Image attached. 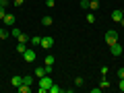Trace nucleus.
<instances>
[{
	"label": "nucleus",
	"instance_id": "30",
	"mask_svg": "<svg viewBox=\"0 0 124 93\" xmlns=\"http://www.w3.org/2000/svg\"><path fill=\"white\" fill-rule=\"evenodd\" d=\"M118 89H120V91H124V79H120V83H118Z\"/></svg>",
	"mask_w": 124,
	"mask_h": 93
},
{
	"label": "nucleus",
	"instance_id": "26",
	"mask_svg": "<svg viewBox=\"0 0 124 93\" xmlns=\"http://www.w3.org/2000/svg\"><path fill=\"white\" fill-rule=\"evenodd\" d=\"M46 6H48V8H54V6H56V0H46Z\"/></svg>",
	"mask_w": 124,
	"mask_h": 93
},
{
	"label": "nucleus",
	"instance_id": "32",
	"mask_svg": "<svg viewBox=\"0 0 124 93\" xmlns=\"http://www.w3.org/2000/svg\"><path fill=\"white\" fill-rule=\"evenodd\" d=\"M0 4H8V0H0Z\"/></svg>",
	"mask_w": 124,
	"mask_h": 93
},
{
	"label": "nucleus",
	"instance_id": "10",
	"mask_svg": "<svg viewBox=\"0 0 124 93\" xmlns=\"http://www.w3.org/2000/svg\"><path fill=\"white\" fill-rule=\"evenodd\" d=\"M97 8H99V0H89V10H93V13H95Z\"/></svg>",
	"mask_w": 124,
	"mask_h": 93
},
{
	"label": "nucleus",
	"instance_id": "15",
	"mask_svg": "<svg viewBox=\"0 0 124 93\" xmlns=\"http://www.w3.org/2000/svg\"><path fill=\"white\" fill-rule=\"evenodd\" d=\"M23 83V77H13V87H19Z\"/></svg>",
	"mask_w": 124,
	"mask_h": 93
},
{
	"label": "nucleus",
	"instance_id": "29",
	"mask_svg": "<svg viewBox=\"0 0 124 93\" xmlns=\"http://www.w3.org/2000/svg\"><path fill=\"white\" fill-rule=\"evenodd\" d=\"M101 91H103L101 87H93V89H91V93H101Z\"/></svg>",
	"mask_w": 124,
	"mask_h": 93
},
{
	"label": "nucleus",
	"instance_id": "16",
	"mask_svg": "<svg viewBox=\"0 0 124 93\" xmlns=\"http://www.w3.org/2000/svg\"><path fill=\"white\" fill-rule=\"evenodd\" d=\"M85 21H87V23H95V15H93V10H91V13H87Z\"/></svg>",
	"mask_w": 124,
	"mask_h": 93
},
{
	"label": "nucleus",
	"instance_id": "21",
	"mask_svg": "<svg viewBox=\"0 0 124 93\" xmlns=\"http://www.w3.org/2000/svg\"><path fill=\"white\" fill-rule=\"evenodd\" d=\"M6 6H8V4H0V19H4V15H6Z\"/></svg>",
	"mask_w": 124,
	"mask_h": 93
},
{
	"label": "nucleus",
	"instance_id": "11",
	"mask_svg": "<svg viewBox=\"0 0 124 93\" xmlns=\"http://www.w3.org/2000/svg\"><path fill=\"white\" fill-rule=\"evenodd\" d=\"M54 62H56V58H54L52 54H48V56H46V66H54Z\"/></svg>",
	"mask_w": 124,
	"mask_h": 93
},
{
	"label": "nucleus",
	"instance_id": "22",
	"mask_svg": "<svg viewBox=\"0 0 124 93\" xmlns=\"http://www.w3.org/2000/svg\"><path fill=\"white\" fill-rule=\"evenodd\" d=\"M79 6H81L83 10H87V8H89V0H81V2H79Z\"/></svg>",
	"mask_w": 124,
	"mask_h": 93
},
{
	"label": "nucleus",
	"instance_id": "8",
	"mask_svg": "<svg viewBox=\"0 0 124 93\" xmlns=\"http://www.w3.org/2000/svg\"><path fill=\"white\" fill-rule=\"evenodd\" d=\"M44 75H48L46 66H37V68H35V79H39V77H44Z\"/></svg>",
	"mask_w": 124,
	"mask_h": 93
},
{
	"label": "nucleus",
	"instance_id": "27",
	"mask_svg": "<svg viewBox=\"0 0 124 93\" xmlns=\"http://www.w3.org/2000/svg\"><path fill=\"white\" fill-rule=\"evenodd\" d=\"M75 85H77V87H81V85H83V79H81V77H77V79H75Z\"/></svg>",
	"mask_w": 124,
	"mask_h": 93
},
{
	"label": "nucleus",
	"instance_id": "7",
	"mask_svg": "<svg viewBox=\"0 0 124 93\" xmlns=\"http://www.w3.org/2000/svg\"><path fill=\"white\" fill-rule=\"evenodd\" d=\"M110 50H112V56H120V54H122V46H120L118 41H116V44H112Z\"/></svg>",
	"mask_w": 124,
	"mask_h": 93
},
{
	"label": "nucleus",
	"instance_id": "18",
	"mask_svg": "<svg viewBox=\"0 0 124 93\" xmlns=\"http://www.w3.org/2000/svg\"><path fill=\"white\" fill-rule=\"evenodd\" d=\"M21 33H23L21 29H17V27H13V31H10V37H19Z\"/></svg>",
	"mask_w": 124,
	"mask_h": 93
},
{
	"label": "nucleus",
	"instance_id": "12",
	"mask_svg": "<svg viewBox=\"0 0 124 93\" xmlns=\"http://www.w3.org/2000/svg\"><path fill=\"white\" fill-rule=\"evenodd\" d=\"M29 41H31V46H41V37L39 35H33Z\"/></svg>",
	"mask_w": 124,
	"mask_h": 93
},
{
	"label": "nucleus",
	"instance_id": "13",
	"mask_svg": "<svg viewBox=\"0 0 124 93\" xmlns=\"http://www.w3.org/2000/svg\"><path fill=\"white\" fill-rule=\"evenodd\" d=\"M23 83H25V85H33V83H35V79H33L31 75H27V77H23Z\"/></svg>",
	"mask_w": 124,
	"mask_h": 93
},
{
	"label": "nucleus",
	"instance_id": "6",
	"mask_svg": "<svg viewBox=\"0 0 124 93\" xmlns=\"http://www.w3.org/2000/svg\"><path fill=\"white\" fill-rule=\"evenodd\" d=\"M122 17H124V13L120 8H116V10H112V21H116V23H120L122 21Z\"/></svg>",
	"mask_w": 124,
	"mask_h": 93
},
{
	"label": "nucleus",
	"instance_id": "20",
	"mask_svg": "<svg viewBox=\"0 0 124 93\" xmlns=\"http://www.w3.org/2000/svg\"><path fill=\"white\" fill-rule=\"evenodd\" d=\"M48 91H50V93H60V91H62V89H60V87H58V85H54V83H52V87H50V89H48Z\"/></svg>",
	"mask_w": 124,
	"mask_h": 93
},
{
	"label": "nucleus",
	"instance_id": "25",
	"mask_svg": "<svg viewBox=\"0 0 124 93\" xmlns=\"http://www.w3.org/2000/svg\"><path fill=\"white\" fill-rule=\"evenodd\" d=\"M6 37H8V31H6V29H0V39H6Z\"/></svg>",
	"mask_w": 124,
	"mask_h": 93
},
{
	"label": "nucleus",
	"instance_id": "19",
	"mask_svg": "<svg viewBox=\"0 0 124 93\" xmlns=\"http://www.w3.org/2000/svg\"><path fill=\"white\" fill-rule=\"evenodd\" d=\"M17 39H19V41H23V44H27V41H29L31 37H29V35H25V33H21V35H19Z\"/></svg>",
	"mask_w": 124,
	"mask_h": 93
},
{
	"label": "nucleus",
	"instance_id": "5",
	"mask_svg": "<svg viewBox=\"0 0 124 93\" xmlns=\"http://www.w3.org/2000/svg\"><path fill=\"white\" fill-rule=\"evenodd\" d=\"M15 21H17V19H15V15H10V13H6V15H4V19H2V23H4L6 27H13V25H15Z\"/></svg>",
	"mask_w": 124,
	"mask_h": 93
},
{
	"label": "nucleus",
	"instance_id": "17",
	"mask_svg": "<svg viewBox=\"0 0 124 93\" xmlns=\"http://www.w3.org/2000/svg\"><path fill=\"white\" fill-rule=\"evenodd\" d=\"M25 50H27V44H23V41H19V44H17V52H25Z\"/></svg>",
	"mask_w": 124,
	"mask_h": 93
},
{
	"label": "nucleus",
	"instance_id": "23",
	"mask_svg": "<svg viewBox=\"0 0 124 93\" xmlns=\"http://www.w3.org/2000/svg\"><path fill=\"white\" fill-rule=\"evenodd\" d=\"M99 87H101V89H106V87H110V81H108L106 77H103V79H101V85H99Z\"/></svg>",
	"mask_w": 124,
	"mask_h": 93
},
{
	"label": "nucleus",
	"instance_id": "3",
	"mask_svg": "<svg viewBox=\"0 0 124 93\" xmlns=\"http://www.w3.org/2000/svg\"><path fill=\"white\" fill-rule=\"evenodd\" d=\"M116 41H118V33H116L114 29L106 31V44H108V46H112V44H116Z\"/></svg>",
	"mask_w": 124,
	"mask_h": 93
},
{
	"label": "nucleus",
	"instance_id": "24",
	"mask_svg": "<svg viewBox=\"0 0 124 93\" xmlns=\"http://www.w3.org/2000/svg\"><path fill=\"white\" fill-rule=\"evenodd\" d=\"M99 72H101V77H108V72H110V68H108V66H101V68H99Z\"/></svg>",
	"mask_w": 124,
	"mask_h": 93
},
{
	"label": "nucleus",
	"instance_id": "28",
	"mask_svg": "<svg viewBox=\"0 0 124 93\" xmlns=\"http://www.w3.org/2000/svg\"><path fill=\"white\" fill-rule=\"evenodd\" d=\"M23 2H25V0H15V2H13V6H23Z\"/></svg>",
	"mask_w": 124,
	"mask_h": 93
},
{
	"label": "nucleus",
	"instance_id": "31",
	"mask_svg": "<svg viewBox=\"0 0 124 93\" xmlns=\"http://www.w3.org/2000/svg\"><path fill=\"white\" fill-rule=\"evenodd\" d=\"M118 79H124V68H120V70H118Z\"/></svg>",
	"mask_w": 124,
	"mask_h": 93
},
{
	"label": "nucleus",
	"instance_id": "2",
	"mask_svg": "<svg viewBox=\"0 0 124 93\" xmlns=\"http://www.w3.org/2000/svg\"><path fill=\"white\" fill-rule=\"evenodd\" d=\"M35 58H37L35 50H31V48H27L25 52H23V60H25V62H35Z\"/></svg>",
	"mask_w": 124,
	"mask_h": 93
},
{
	"label": "nucleus",
	"instance_id": "14",
	"mask_svg": "<svg viewBox=\"0 0 124 93\" xmlns=\"http://www.w3.org/2000/svg\"><path fill=\"white\" fill-rule=\"evenodd\" d=\"M52 23H54V19H52V17H44V19H41V25H46V27H50Z\"/></svg>",
	"mask_w": 124,
	"mask_h": 93
},
{
	"label": "nucleus",
	"instance_id": "1",
	"mask_svg": "<svg viewBox=\"0 0 124 93\" xmlns=\"http://www.w3.org/2000/svg\"><path fill=\"white\" fill-rule=\"evenodd\" d=\"M37 85H39V93H46L50 87H52V79H50V75H44L37 79Z\"/></svg>",
	"mask_w": 124,
	"mask_h": 93
},
{
	"label": "nucleus",
	"instance_id": "33",
	"mask_svg": "<svg viewBox=\"0 0 124 93\" xmlns=\"http://www.w3.org/2000/svg\"><path fill=\"white\" fill-rule=\"evenodd\" d=\"M120 25H122V27H124V17H122V21H120Z\"/></svg>",
	"mask_w": 124,
	"mask_h": 93
},
{
	"label": "nucleus",
	"instance_id": "4",
	"mask_svg": "<svg viewBox=\"0 0 124 93\" xmlns=\"http://www.w3.org/2000/svg\"><path fill=\"white\" fill-rule=\"evenodd\" d=\"M41 48L44 50L54 48V37H41Z\"/></svg>",
	"mask_w": 124,
	"mask_h": 93
},
{
	"label": "nucleus",
	"instance_id": "9",
	"mask_svg": "<svg viewBox=\"0 0 124 93\" xmlns=\"http://www.w3.org/2000/svg\"><path fill=\"white\" fill-rule=\"evenodd\" d=\"M17 89H19V93H29V91H31V85H25V83H21Z\"/></svg>",
	"mask_w": 124,
	"mask_h": 93
}]
</instances>
